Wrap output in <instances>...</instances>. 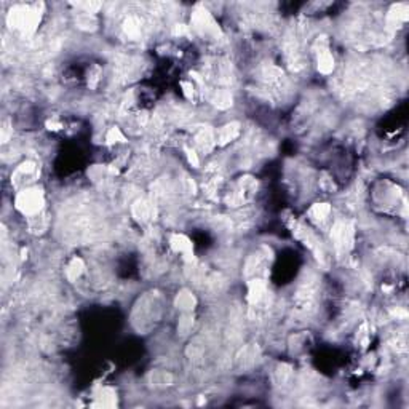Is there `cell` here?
<instances>
[{"mask_svg":"<svg viewBox=\"0 0 409 409\" xmlns=\"http://www.w3.org/2000/svg\"><path fill=\"white\" fill-rule=\"evenodd\" d=\"M43 203H45V201H43V195L40 190L36 187H27L18 195V199H16V206H18V210L31 217L39 215Z\"/></svg>","mask_w":409,"mask_h":409,"instance_id":"6da1fadb","label":"cell"}]
</instances>
